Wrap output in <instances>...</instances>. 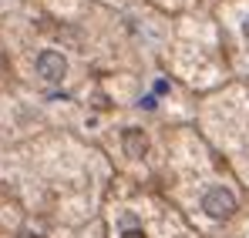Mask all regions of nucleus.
<instances>
[{
    "mask_svg": "<svg viewBox=\"0 0 249 238\" xmlns=\"http://www.w3.org/2000/svg\"><path fill=\"white\" fill-rule=\"evenodd\" d=\"M202 211H206L209 218H229V215L236 211V198H232V191H226V188H212V191H206V198H202Z\"/></svg>",
    "mask_w": 249,
    "mask_h": 238,
    "instance_id": "obj_1",
    "label": "nucleus"
},
{
    "mask_svg": "<svg viewBox=\"0 0 249 238\" xmlns=\"http://www.w3.org/2000/svg\"><path fill=\"white\" fill-rule=\"evenodd\" d=\"M37 74L44 80H51V84H57V80H64V74H68V61L57 50H44L41 57H37Z\"/></svg>",
    "mask_w": 249,
    "mask_h": 238,
    "instance_id": "obj_2",
    "label": "nucleus"
},
{
    "mask_svg": "<svg viewBox=\"0 0 249 238\" xmlns=\"http://www.w3.org/2000/svg\"><path fill=\"white\" fill-rule=\"evenodd\" d=\"M124 151H128V158H142L145 151H148V138L142 134V131H124Z\"/></svg>",
    "mask_w": 249,
    "mask_h": 238,
    "instance_id": "obj_3",
    "label": "nucleus"
},
{
    "mask_svg": "<svg viewBox=\"0 0 249 238\" xmlns=\"http://www.w3.org/2000/svg\"><path fill=\"white\" fill-rule=\"evenodd\" d=\"M122 238H148V235H145V232H142L135 222H124V235H122Z\"/></svg>",
    "mask_w": 249,
    "mask_h": 238,
    "instance_id": "obj_4",
    "label": "nucleus"
},
{
    "mask_svg": "<svg viewBox=\"0 0 249 238\" xmlns=\"http://www.w3.org/2000/svg\"><path fill=\"white\" fill-rule=\"evenodd\" d=\"M246 34H249V20H246Z\"/></svg>",
    "mask_w": 249,
    "mask_h": 238,
    "instance_id": "obj_5",
    "label": "nucleus"
},
{
    "mask_svg": "<svg viewBox=\"0 0 249 238\" xmlns=\"http://www.w3.org/2000/svg\"><path fill=\"white\" fill-rule=\"evenodd\" d=\"M31 238H41V235H31Z\"/></svg>",
    "mask_w": 249,
    "mask_h": 238,
    "instance_id": "obj_6",
    "label": "nucleus"
}]
</instances>
